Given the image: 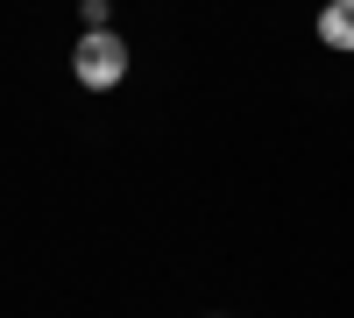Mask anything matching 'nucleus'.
<instances>
[{"mask_svg":"<svg viewBox=\"0 0 354 318\" xmlns=\"http://www.w3.org/2000/svg\"><path fill=\"white\" fill-rule=\"evenodd\" d=\"M106 14H113L106 0H78V21H85V28H106Z\"/></svg>","mask_w":354,"mask_h":318,"instance_id":"7ed1b4c3","label":"nucleus"},{"mask_svg":"<svg viewBox=\"0 0 354 318\" xmlns=\"http://www.w3.org/2000/svg\"><path fill=\"white\" fill-rule=\"evenodd\" d=\"M71 71L85 92H113V85L128 78V43L113 36V28H85L78 50H71Z\"/></svg>","mask_w":354,"mask_h":318,"instance_id":"f257e3e1","label":"nucleus"},{"mask_svg":"<svg viewBox=\"0 0 354 318\" xmlns=\"http://www.w3.org/2000/svg\"><path fill=\"white\" fill-rule=\"evenodd\" d=\"M319 43L354 57V0H326V8H319Z\"/></svg>","mask_w":354,"mask_h":318,"instance_id":"f03ea898","label":"nucleus"}]
</instances>
